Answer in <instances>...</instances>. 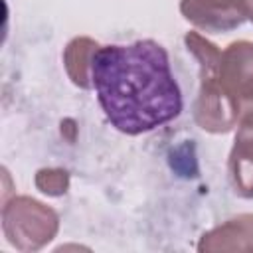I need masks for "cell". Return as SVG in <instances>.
Returning a JSON list of instances; mask_svg holds the SVG:
<instances>
[{
	"label": "cell",
	"instance_id": "cell-1",
	"mask_svg": "<svg viewBox=\"0 0 253 253\" xmlns=\"http://www.w3.org/2000/svg\"><path fill=\"white\" fill-rule=\"evenodd\" d=\"M89 79L107 121L123 134H142L184 109L170 55L154 40L113 43L93 51Z\"/></svg>",
	"mask_w": 253,
	"mask_h": 253
}]
</instances>
